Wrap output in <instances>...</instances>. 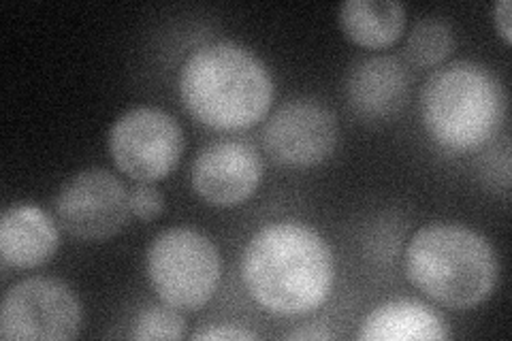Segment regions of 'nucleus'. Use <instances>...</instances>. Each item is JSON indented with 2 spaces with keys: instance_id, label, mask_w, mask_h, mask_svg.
I'll return each mask as SVG.
<instances>
[{
  "instance_id": "1a4fd4ad",
  "label": "nucleus",
  "mask_w": 512,
  "mask_h": 341,
  "mask_svg": "<svg viewBox=\"0 0 512 341\" xmlns=\"http://www.w3.org/2000/svg\"><path fill=\"white\" fill-rule=\"evenodd\" d=\"M340 128L333 111L314 99L280 105L263 128V143L278 165L310 169L325 162L338 145Z\"/></svg>"
},
{
  "instance_id": "423d86ee",
  "label": "nucleus",
  "mask_w": 512,
  "mask_h": 341,
  "mask_svg": "<svg viewBox=\"0 0 512 341\" xmlns=\"http://www.w3.org/2000/svg\"><path fill=\"white\" fill-rule=\"evenodd\" d=\"M184 133L171 113L158 107H135L120 116L109 131L114 165L135 182L154 184L180 165Z\"/></svg>"
},
{
  "instance_id": "39448f33",
  "label": "nucleus",
  "mask_w": 512,
  "mask_h": 341,
  "mask_svg": "<svg viewBox=\"0 0 512 341\" xmlns=\"http://www.w3.org/2000/svg\"><path fill=\"white\" fill-rule=\"evenodd\" d=\"M146 273L160 301L180 312H199L216 295L222 261L210 237L175 226L152 239Z\"/></svg>"
},
{
  "instance_id": "20e7f679",
  "label": "nucleus",
  "mask_w": 512,
  "mask_h": 341,
  "mask_svg": "<svg viewBox=\"0 0 512 341\" xmlns=\"http://www.w3.org/2000/svg\"><path fill=\"white\" fill-rule=\"evenodd\" d=\"M421 120L429 137L448 152L485 145L506 118L502 81L472 60L444 64L421 90Z\"/></svg>"
},
{
  "instance_id": "dca6fc26",
  "label": "nucleus",
  "mask_w": 512,
  "mask_h": 341,
  "mask_svg": "<svg viewBox=\"0 0 512 341\" xmlns=\"http://www.w3.org/2000/svg\"><path fill=\"white\" fill-rule=\"evenodd\" d=\"M186 322L180 310L163 303V305H148L146 310H141L133 322L131 333L128 337L139 341H178L184 337Z\"/></svg>"
},
{
  "instance_id": "f8f14e48",
  "label": "nucleus",
  "mask_w": 512,
  "mask_h": 341,
  "mask_svg": "<svg viewBox=\"0 0 512 341\" xmlns=\"http://www.w3.org/2000/svg\"><path fill=\"white\" fill-rule=\"evenodd\" d=\"M60 248L52 216L39 205L15 203L0 216V256L13 269H35L50 263Z\"/></svg>"
},
{
  "instance_id": "9d476101",
  "label": "nucleus",
  "mask_w": 512,
  "mask_h": 341,
  "mask_svg": "<svg viewBox=\"0 0 512 341\" xmlns=\"http://www.w3.org/2000/svg\"><path fill=\"white\" fill-rule=\"evenodd\" d=\"M263 182V158L246 141H216L192 162L190 184L199 197L216 207L246 203Z\"/></svg>"
},
{
  "instance_id": "f257e3e1",
  "label": "nucleus",
  "mask_w": 512,
  "mask_h": 341,
  "mask_svg": "<svg viewBox=\"0 0 512 341\" xmlns=\"http://www.w3.org/2000/svg\"><path fill=\"white\" fill-rule=\"evenodd\" d=\"M242 280L250 299L265 312L306 316L331 297L335 258L327 239L312 226L271 222L244 248Z\"/></svg>"
},
{
  "instance_id": "6e6552de",
  "label": "nucleus",
  "mask_w": 512,
  "mask_h": 341,
  "mask_svg": "<svg viewBox=\"0 0 512 341\" xmlns=\"http://www.w3.org/2000/svg\"><path fill=\"white\" fill-rule=\"evenodd\" d=\"M56 218L77 241H109L133 218L131 190L107 169L79 171L58 192Z\"/></svg>"
},
{
  "instance_id": "aec40b11",
  "label": "nucleus",
  "mask_w": 512,
  "mask_h": 341,
  "mask_svg": "<svg viewBox=\"0 0 512 341\" xmlns=\"http://www.w3.org/2000/svg\"><path fill=\"white\" fill-rule=\"evenodd\" d=\"M286 339H303V341H325V339H333V333L325 331V329H301L295 333H288Z\"/></svg>"
},
{
  "instance_id": "2eb2a0df",
  "label": "nucleus",
  "mask_w": 512,
  "mask_h": 341,
  "mask_svg": "<svg viewBox=\"0 0 512 341\" xmlns=\"http://www.w3.org/2000/svg\"><path fill=\"white\" fill-rule=\"evenodd\" d=\"M453 50L455 32L451 24L440 18H423L416 22L406 41V56L419 69L438 67Z\"/></svg>"
},
{
  "instance_id": "4468645a",
  "label": "nucleus",
  "mask_w": 512,
  "mask_h": 341,
  "mask_svg": "<svg viewBox=\"0 0 512 341\" xmlns=\"http://www.w3.org/2000/svg\"><path fill=\"white\" fill-rule=\"evenodd\" d=\"M338 22L348 41L367 50H384L404 35L408 13L397 0H346Z\"/></svg>"
},
{
  "instance_id": "a211bd4d",
  "label": "nucleus",
  "mask_w": 512,
  "mask_h": 341,
  "mask_svg": "<svg viewBox=\"0 0 512 341\" xmlns=\"http://www.w3.org/2000/svg\"><path fill=\"white\" fill-rule=\"evenodd\" d=\"M192 339L195 341H252V339H259V335L248 329L227 324V327H210V329L197 331L192 335Z\"/></svg>"
},
{
  "instance_id": "ddd939ff",
  "label": "nucleus",
  "mask_w": 512,
  "mask_h": 341,
  "mask_svg": "<svg viewBox=\"0 0 512 341\" xmlns=\"http://www.w3.org/2000/svg\"><path fill=\"white\" fill-rule=\"evenodd\" d=\"M451 337L446 320L423 301L395 299L365 316L361 341H440Z\"/></svg>"
},
{
  "instance_id": "0eeeda50",
  "label": "nucleus",
  "mask_w": 512,
  "mask_h": 341,
  "mask_svg": "<svg viewBox=\"0 0 512 341\" xmlns=\"http://www.w3.org/2000/svg\"><path fill=\"white\" fill-rule=\"evenodd\" d=\"M82 329V305L56 278H26L13 284L0 305L5 341H71Z\"/></svg>"
},
{
  "instance_id": "9b49d317",
  "label": "nucleus",
  "mask_w": 512,
  "mask_h": 341,
  "mask_svg": "<svg viewBox=\"0 0 512 341\" xmlns=\"http://www.w3.org/2000/svg\"><path fill=\"white\" fill-rule=\"evenodd\" d=\"M410 90L408 71L393 56L365 58L346 77V101L363 122H382L397 116Z\"/></svg>"
},
{
  "instance_id": "6ab92c4d",
  "label": "nucleus",
  "mask_w": 512,
  "mask_h": 341,
  "mask_svg": "<svg viewBox=\"0 0 512 341\" xmlns=\"http://www.w3.org/2000/svg\"><path fill=\"white\" fill-rule=\"evenodd\" d=\"M510 15H512L510 0H500V3H495V7H493V22H495V28H498L500 37L504 39L506 45L512 43V26H510L512 18H510Z\"/></svg>"
},
{
  "instance_id": "f03ea898",
  "label": "nucleus",
  "mask_w": 512,
  "mask_h": 341,
  "mask_svg": "<svg viewBox=\"0 0 512 341\" xmlns=\"http://www.w3.org/2000/svg\"><path fill=\"white\" fill-rule=\"evenodd\" d=\"M180 99L197 122L214 131H244L274 105V79L248 47L220 41L192 52L180 69Z\"/></svg>"
},
{
  "instance_id": "7ed1b4c3",
  "label": "nucleus",
  "mask_w": 512,
  "mask_h": 341,
  "mask_svg": "<svg viewBox=\"0 0 512 341\" xmlns=\"http://www.w3.org/2000/svg\"><path fill=\"white\" fill-rule=\"evenodd\" d=\"M404 269L414 288L451 310L485 303L500 278L491 243L455 222H431L416 231L406 246Z\"/></svg>"
},
{
  "instance_id": "f3484780",
  "label": "nucleus",
  "mask_w": 512,
  "mask_h": 341,
  "mask_svg": "<svg viewBox=\"0 0 512 341\" xmlns=\"http://www.w3.org/2000/svg\"><path fill=\"white\" fill-rule=\"evenodd\" d=\"M165 209V197L154 184L137 182V186L131 190V211L133 216L141 222L156 220Z\"/></svg>"
}]
</instances>
